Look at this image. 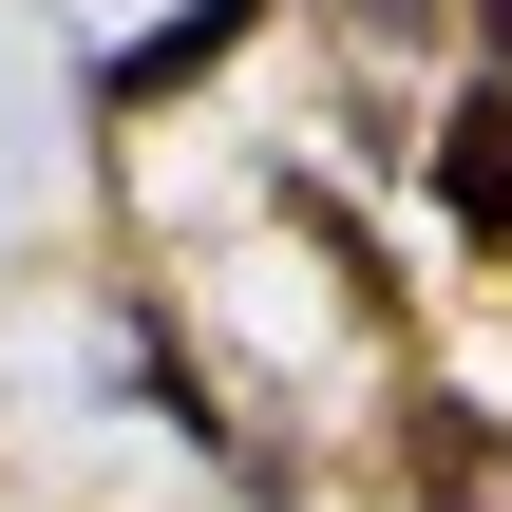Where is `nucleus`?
I'll use <instances>...</instances> for the list:
<instances>
[{
  "mask_svg": "<svg viewBox=\"0 0 512 512\" xmlns=\"http://www.w3.org/2000/svg\"><path fill=\"white\" fill-rule=\"evenodd\" d=\"M247 19H266V0H171V19H152V38L114 57V95H190V76H209V57H228Z\"/></svg>",
  "mask_w": 512,
  "mask_h": 512,
  "instance_id": "nucleus-2",
  "label": "nucleus"
},
{
  "mask_svg": "<svg viewBox=\"0 0 512 512\" xmlns=\"http://www.w3.org/2000/svg\"><path fill=\"white\" fill-rule=\"evenodd\" d=\"M437 209H456L475 247H512V76H494V95H456V114H437Z\"/></svg>",
  "mask_w": 512,
  "mask_h": 512,
  "instance_id": "nucleus-1",
  "label": "nucleus"
}]
</instances>
